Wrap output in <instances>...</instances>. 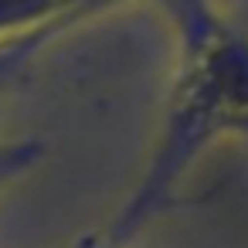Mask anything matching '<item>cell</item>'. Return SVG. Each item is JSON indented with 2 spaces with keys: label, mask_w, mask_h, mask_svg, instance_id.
Returning <instances> with one entry per match:
<instances>
[{
  "label": "cell",
  "mask_w": 248,
  "mask_h": 248,
  "mask_svg": "<svg viewBox=\"0 0 248 248\" xmlns=\"http://www.w3.org/2000/svg\"><path fill=\"white\" fill-rule=\"evenodd\" d=\"M75 248H92V245H89V241H82V245H75Z\"/></svg>",
  "instance_id": "5b68a950"
},
{
  "label": "cell",
  "mask_w": 248,
  "mask_h": 248,
  "mask_svg": "<svg viewBox=\"0 0 248 248\" xmlns=\"http://www.w3.org/2000/svg\"><path fill=\"white\" fill-rule=\"evenodd\" d=\"M62 34H31V38H17V41H0V89H4L17 72H24Z\"/></svg>",
  "instance_id": "3957f363"
},
{
  "label": "cell",
  "mask_w": 248,
  "mask_h": 248,
  "mask_svg": "<svg viewBox=\"0 0 248 248\" xmlns=\"http://www.w3.org/2000/svg\"><path fill=\"white\" fill-rule=\"evenodd\" d=\"M238 140H245V143H248V126H245V129H241V136H238Z\"/></svg>",
  "instance_id": "277c9868"
},
{
  "label": "cell",
  "mask_w": 248,
  "mask_h": 248,
  "mask_svg": "<svg viewBox=\"0 0 248 248\" xmlns=\"http://www.w3.org/2000/svg\"><path fill=\"white\" fill-rule=\"evenodd\" d=\"M45 156L41 140H24V136H0V194H4L14 180L31 173L38 160Z\"/></svg>",
  "instance_id": "7a4b0ae2"
},
{
  "label": "cell",
  "mask_w": 248,
  "mask_h": 248,
  "mask_svg": "<svg viewBox=\"0 0 248 248\" xmlns=\"http://www.w3.org/2000/svg\"><path fill=\"white\" fill-rule=\"evenodd\" d=\"M177 28V75L153 153L92 248H126L173 197L190 167L248 126V24L214 0H160Z\"/></svg>",
  "instance_id": "6da1fadb"
}]
</instances>
